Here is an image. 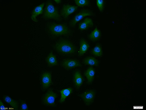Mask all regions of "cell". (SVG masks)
<instances>
[{
	"label": "cell",
	"mask_w": 146,
	"mask_h": 110,
	"mask_svg": "<svg viewBox=\"0 0 146 110\" xmlns=\"http://www.w3.org/2000/svg\"><path fill=\"white\" fill-rule=\"evenodd\" d=\"M4 100L6 103L10 105V106L12 107L17 108L19 106L18 102L16 100L12 99L11 97H10L9 95H5L4 97Z\"/></svg>",
	"instance_id": "20"
},
{
	"label": "cell",
	"mask_w": 146,
	"mask_h": 110,
	"mask_svg": "<svg viewBox=\"0 0 146 110\" xmlns=\"http://www.w3.org/2000/svg\"><path fill=\"white\" fill-rule=\"evenodd\" d=\"M83 63L85 65L90 67H96L99 66V61L93 57H86L83 60Z\"/></svg>",
	"instance_id": "17"
},
{
	"label": "cell",
	"mask_w": 146,
	"mask_h": 110,
	"mask_svg": "<svg viewBox=\"0 0 146 110\" xmlns=\"http://www.w3.org/2000/svg\"><path fill=\"white\" fill-rule=\"evenodd\" d=\"M40 83L42 89H48L52 83V73L49 71H44L42 73L40 77Z\"/></svg>",
	"instance_id": "9"
},
{
	"label": "cell",
	"mask_w": 146,
	"mask_h": 110,
	"mask_svg": "<svg viewBox=\"0 0 146 110\" xmlns=\"http://www.w3.org/2000/svg\"><path fill=\"white\" fill-rule=\"evenodd\" d=\"M96 93V91L92 89L86 90L80 95V97L86 106H90L95 100Z\"/></svg>",
	"instance_id": "6"
},
{
	"label": "cell",
	"mask_w": 146,
	"mask_h": 110,
	"mask_svg": "<svg viewBox=\"0 0 146 110\" xmlns=\"http://www.w3.org/2000/svg\"><path fill=\"white\" fill-rule=\"evenodd\" d=\"M54 1L55 2L58 4H60V3H62V1H61V0H54Z\"/></svg>",
	"instance_id": "24"
},
{
	"label": "cell",
	"mask_w": 146,
	"mask_h": 110,
	"mask_svg": "<svg viewBox=\"0 0 146 110\" xmlns=\"http://www.w3.org/2000/svg\"><path fill=\"white\" fill-rule=\"evenodd\" d=\"M45 6V3H41L38 6H36L34 8L33 11L31 13V20L34 22H38V21L37 19L38 16L42 14L44 11V8Z\"/></svg>",
	"instance_id": "12"
},
{
	"label": "cell",
	"mask_w": 146,
	"mask_h": 110,
	"mask_svg": "<svg viewBox=\"0 0 146 110\" xmlns=\"http://www.w3.org/2000/svg\"><path fill=\"white\" fill-rule=\"evenodd\" d=\"M73 88L71 87H67V88H64L60 91L61 93V99L59 100V103L61 104H63L65 101L68 97H69L72 93H73Z\"/></svg>",
	"instance_id": "15"
},
{
	"label": "cell",
	"mask_w": 146,
	"mask_h": 110,
	"mask_svg": "<svg viewBox=\"0 0 146 110\" xmlns=\"http://www.w3.org/2000/svg\"><path fill=\"white\" fill-rule=\"evenodd\" d=\"M101 33L100 31L96 27L88 35V37L90 40L92 41H96L101 38Z\"/></svg>",
	"instance_id": "18"
},
{
	"label": "cell",
	"mask_w": 146,
	"mask_h": 110,
	"mask_svg": "<svg viewBox=\"0 0 146 110\" xmlns=\"http://www.w3.org/2000/svg\"><path fill=\"white\" fill-rule=\"evenodd\" d=\"M96 5L98 7L99 11L102 13L104 10V0H97Z\"/></svg>",
	"instance_id": "22"
},
{
	"label": "cell",
	"mask_w": 146,
	"mask_h": 110,
	"mask_svg": "<svg viewBox=\"0 0 146 110\" xmlns=\"http://www.w3.org/2000/svg\"><path fill=\"white\" fill-rule=\"evenodd\" d=\"M43 13V17L45 19H53L59 21H62L58 9L51 1H48L46 2Z\"/></svg>",
	"instance_id": "3"
},
{
	"label": "cell",
	"mask_w": 146,
	"mask_h": 110,
	"mask_svg": "<svg viewBox=\"0 0 146 110\" xmlns=\"http://www.w3.org/2000/svg\"><path fill=\"white\" fill-rule=\"evenodd\" d=\"M46 63L50 67H54L58 65L57 59L53 52H50L46 58Z\"/></svg>",
	"instance_id": "16"
},
{
	"label": "cell",
	"mask_w": 146,
	"mask_h": 110,
	"mask_svg": "<svg viewBox=\"0 0 146 110\" xmlns=\"http://www.w3.org/2000/svg\"><path fill=\"white\" fill-rule=\"evenodd\" d=\"M76 5L78 7H83L91 6L89 0H75Z\"/></svg>",
	"instance_id": "21"
},
{
	"label": "cell",
	"mask_w": 146,
	"mask_h": 110,
	"mask_svg": "<svg viewBox=\"0 0 146 110\" xmlns=\"http://www.w3.org/2000/svg\"><path fill=\"white\" fill-rule=\"evenodd\" d=\"M46 28L48 34L54 37L60 36L68 37L72 33L67 25L62 23L49 22L47 23Z\"/></svg>",
	"instance_id": "1"
},
{
	"label": "cell",
	"mask_w": 146,
	"mask_h": 110,
	"mask_svg": "<svg viewBox=\"0 0 146 110\" xmlns=\"http://www.w3.org/2000/svg\"><path fill=\"white\" fill-rule=\"evenodd\" d=\"M61 65L66 71H69L76 67L82 66L80 61L75 59H64L61 63Z\"/></svg>",
	"instance_id": "7"
},
{
	"label": "cell",
	"mask_w": 146,
	"mask_h": 110,
	"mask_svg": "<svg viewBox=\"0 0 146 110\" xmlns=\"http://www.w3.org/2000/svg\"><path fill=\"white\" fill-rule=\"evenodd\" d=\"M55 50L59 54L65 56H71L76 52V47L69 41L65 39H59L54 45Z\"/></svg>",
	"instance_id": "2"
},
{
	"label": "cell",
	"mask_w": 146,
	"mask_h": 110,
	"mask_svg": "<svg viewBox=\"0 0 146 110\" xmlns=\"http://www.w3.org/2000/svg\"><path fill=\"white\" fill-rule=\"evenodd\" d=\"M78 7L72 4H64L62 6L60 12V16L65 19H67L68 17L74 13L78 10Z\"/></svg>",
	"instance_id": "8"
},
{
	"label": "cell",
	"mask_w": 146,
	"mask_h": 110,
	"mask_svg": "<svg viewBox=\"0 0 146 110\" xmlns=\"http://www.w3.org/2000/svg\"><path fill=\"white\" fill-rule=\"evenodd\" d=\"M57 97L56 93L52 89H49L44 95L42 99L43 104L47 107H54Z\"/></svg>",
	"instance_id": "5"
},
{
	"label": "cell",
	"mask_w": 146,
	"mask_h": 110,
	"mask_svg": "<svg viewBox=\"0 0 146 110\" xmlns=\"http://www.w3.org/2000/svg\"><path fill=\"white\" fill-rule=\"evenodd\" d=\"M20 110H28V105L27 103L24 101H21V102Z\"/></svg>",
	"instance_id": "23"
},
{
	"label": "cell",
	"mask_w": 146,
	"mask_h": 110,
	"mask_svg": "<svg viewBox=\"0 0 146 110\" xmlns=\"http://www.w3.org/2000/svg\"><path fill=\"white\" fill-rule=\"evenodd\" d=\"M94 26L93 21L91 18L86 17L84 18L80 23H79L78 29L80 31H84L88 30Z\"/></svg>",
	"instance_id": "11"
},
{
	"label": "cell",
	"mask_w": 146,
	"mask_h": 110,
	"mask_svg": "<svg viewBox=\"0 0 146 110\" xmlns=\"http://www.w3.org/2000/svg\"><path fill=\"white\" fill-rule=\"evenodd\" d=\"M79 45H80V47L78 52V56L79 57H81L83 56V55H84L89 50L90 48V45L87 41L84 39H80L79 41Z\"/></svg>",
	"instance_id": "14"
},
{
	"label": "cell",
	"mask_w": 146,
	"mask_h": 110,
	"mask_svg": "<svg viewBox=\"0 0 146 110\" xmlns=\"http://www.w3.org/2000/svg\"><path fill=\"white\" fill-rule=\"evenodd\" d=\"M73 83L74 85L76 90H79L82 87L84 84L83 77L81 71L79 70H76L73 74Z\"/></svg>",
	"instance_id": "10"
},
{
	"label": "cell",
	"mask_w": 146,
	"mask_h": 110,
	"mask_svg": "<svg viewBox=\"0 0 146 110\" xmlns=\"http://www.w3.org/2000/svg\"><path fill=\"white\" fill-rule=\"evenodd\" d=\"M95 14L92 11L87 9H84L78 12L70 21L69 24L72 27H74L78 22L84 18L89 17H95Z\"/></svg>",
	"instance_id": "4"
},
{
	"label": "cell",
	"mask_w": 146,
	"mask_h": 110,
	"mask_svg": "<svg viewBox=\"0 0 146 110\" xmlns=\"http://www.w3.org/2000/svg\"><path fill=\"white\" fill-rule=\"evenodd\" d=\"M96 71L93 67H88L84 72V75L87 80V83L91 85L94 81L95 77Z\"/></svg>",
	"instance_id": "13"
},
{
	"label": "cell",
	"mask_w": 146,
	"mask_h": 110,
	"mask_svg": "<svg viewBox=\"0 0 146 110\" xmlns=\"http://www.w3.org/2000/svg\"><path fill=\"white\" fill-rule=\"evenodd\" d=\"M91 54L96 57H101L103 55L102 48L101 44H97L91 50Z\"/></svg>",
	"instance_id": "19"
}]
</instances>
